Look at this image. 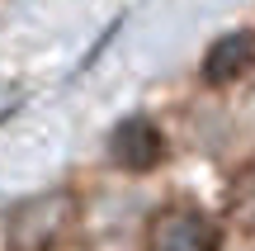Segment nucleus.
Listing matches in <instances>:
<instances>
[{
    "mask_svg": "<svg viewBox=\"0 0 255 251\" xmlns=\"http://www.w3.org/2000/svg\"><path fill=\"white\" fill-rule=\"evenodd\" d=\"M76 218H81V199L71 190H43V195L19 199L5 214V247L9 251H52L71 237Z\"/></svg>",
    "mask_w": 255,
    "mask_h": 251,
    "instance_id": "nucleus-1",
    "label": "nucleus"
},
{
    "mask_svg": "<svg viewBox=\"0 0 255 251\" xmlns=\"http://www.w3.org/2000/svg\"><path fill=\"white\" fill-rule=\"evenodd\" d=\"M142 251H222V228L199 204L175 199V204L151 214Z\"/></svg>",
    "mask_w": 255,
    "mask_h": 251,
    "instance_id": "nucleus-2",
    "label": "nucleus"
},
{
    "mask_svg": "<svg viewBox=\"0 0 255 251\" xmlns=\"http://www.w3.org/2000/svg\"><path fill=\"white\" fill-rule=\"evenodd\" d=\"M165 157V138L146 114H128L119 128L109 133V161L123 171H151Z\"/></svg>",
    "mask_w": 255,
    "mask_h": 251,
    "instance_id": "nucleus-3",
    "label": "nucleus"
},
{
    "mask_svg": "<svg viewBox=\"0 0 255 251\" xmlns=\"http://www.w3.org/2000/svg\"><path fill=\"white\" fill-rule=\"evenodd\" d=\"M199 71H203L208 85H232L246 71H255V28H232V33L213 38Z\"/></svg>",
    "mask_w": 255,
    "mask_h": 251,
    "instance_id": "nucleus-4",
    "label": "nucleus"
},
{
    "mask_svg": "<svg viewBox=\"0 0 255 251\" xmlns=\"http://www.w3.org/2000/svg\"><path fill=\"white\" fill-rule=\"evenodd\" d=\"M222 209H227V218L241 228V233L255 237V157H246L237 171H232L227 195H222Z\"/></svg>",
    "mask_w": 255,
    "mask_h": 251,
    "instance_id": "nucleus-5",
    "label": "nucleus"
}]
</instances>
